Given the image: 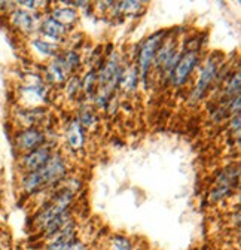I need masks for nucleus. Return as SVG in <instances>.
<instances>
[{
    "label": "nucleus",
    "instance_id": "5",
    "mask_svg": "<svg viewBox=\"0 0 241 250\" xmlns=\"http://www.w3.org/2000/svg\"><path fill=\"white\" fill-rule=\"evenodd\" d=\"M75 240H78L76 225H75V221H72L66 228H63L58 234H55L51 238V241L46 244L45 250H66Z\"/></svg>",
    "mask_w": 241,
    "mask_h": 250
},
{
    "label": "nucleus",
    "instance_id": "18",
    "mask_svg": "<svg viewBox=\"0 0 241 250\" xmlns=\"http://www.w3.org/2000/svg\"><path fill=\"white\" fill-rule=\"evenodd\" d=\"M35 49L42 54V55H52L54 54V46H51V43L48 42H42V41H33L32 42Z\"/></svg>",
    "mask_w": 241,
    "mask_h": 250
},
{
    "label": "nucleus",
    "instance_id": "9",
    "mask_svg": "<svg viewBox=\"0 0 241 250\" xmlns=\"http://www.w3.org/2000/svg\"><path fill=\"white\" fill-rule=\"evenodd\" d=\"M72 221H73V219H72L70 213H69L67 210L63 211L61 214H58V216H55L54 219H51V221L45 225V228H43L45 235L49 237V238H52L55 234H58L63 228H66Z\"/></svg>",
    "mask_w": 241,
    "mask_h": 250
},
{
    "label": "nucleus",
    "instance_id": "19",
    "mask_svg": "<svg viewBox=\"0 0 241 250\" xmlns=\"http://www.w3.org/2000/svg\"><path fill=\"white\" fill-rule=\"evenodd\" d=\"M141 3L139 2H122L119 3V11L120 12H137L140 9Z\"/></svg>",
    "mask_w": 241,
    "mask_h": 250
},
{
    "label": "nucleus",
    "instance_id": "7",
    "mask_svg": "<svg viewBox=\"0 0 241 250\" xmlns=\"http://www.w3.org/2000/svg\"><path fill=\"white\" fill-rule=\"evenodd\" d=\"M215 75H216V64H215L213 61H208L207 64L202 67V70H201L197 88H195V91L192 94V97L195 100H200L202 97V94L207 91V88L210 86V83H212V81L215 79Z\"/></svg>",
    "mask_w": 241,
    "mask_h": 250
},
{
    "label": "nucleus",
    "instance_id": "17",
    "mask_svg": "<svg viewBox=\"0 0 241 250\" xmlns=\"http://www.w3.org/2000/svg\"><path fill=\"white\" fill-rule=\"evenodd\" d=\"M240 83H241V81H240V73H237L235 78L231 79V82H229V85H228V88H226V96H228V97L234 99V96H235V97L240 96Z\"/></svg>",
    "mask_w": 241,
    "mask_h": 250
},
{
    "label": "nucleus",
    "instance_id": "2",
    "mask_svg": "<svg viewBox=\"0 0 241 250\" xmlns=\"http://www.w3.org/2000/svg\"><path fill=\"white\" fill-rule=\"evenodd\" d=\"M164 36H165V31H158V33H155L154 36H150L141 46L139 64H140V73H141L143 79L146 78L150 64H152V61L155 60L157 51L160 49V45H161Z\"/></svg>",
    "mask_w": 241,
    "mask_h": 250
},
{
    "label": "nucleus",
    "instance_id": "12",
    "mask_svg": "<svg viewBox=\"0 0 241 250\" xmlns=\"http://www.w3.org/2000/svg\"><path fill=\"white\" fill-rule=\"evenodd\" d=\"M42 33L52 39H58L60 36H63L66 33V30H64V25H61L52 18H48L42 24Z\"/></svg>",
    "mask_w": 241,
    "mask_h": 250
},
{
    "label": "nucleus",
    "instance_id": "20",
    "mask_svg": "<svg viewBox=\"0 0 241 250\" xmlns=\"http://www.w3.org/2000/svg\"><path fill=\"white\" fill-rule=\"evenodd\" d=\"M94 81H96V73H89V75H86L85 82H83V88H85L86 92L91 91V88H93V85H94Z\"/></svg>",
    "mask_w": 241,
    "mask_h": 250
},
{
    "label": "nucleus",
    "instance_id": "16",
    "mask_svg": "<svg viewBox=\"0 0 241 250\" xmlns=\"http://www.w3.org/2000/svg\"><path fill=\"white\" fill-rule=\"evenodd\" d=\"M120 79H122L124 88L134 89L136 88V83H137V72H136V69H131L130 72H127L125 76H120Z\"/></svg>",
    "mask_w": 241,
    "mask_h": 250
},
{
    "label": "nucleus",
    "instance_id": "21",
    "mask_svg": "<svg viewBox=\"0 0 241 250\" xmlns=\"http://www.w3.org/2000/svg\"><path fill=\"white\" fill-rule=\"evenodd\" d=\"M66 250H86V244L79 240H75Z\"/></svg>",
    "mask_w": 241,
    "mask_h": 250
},
{
    "label": "nucleus",
    "instance_id": "14",
    "mask_svg": "<svg viewBox=\"0 0 241 250\" xmlns=\"http://www.w3.org/2000/svg\"><path fill=\"white\" fill-rule=\"evenodd\" d=\"M46 76L51 82H63L64 76H66V70L63 67L61 62H55V64H51L46 70Z\"/></svg>",
    "mask_w": 241,
    "mask_h": 250
},
{
    "label": "nucleus",
    "instance_id": "11",
    "mask_svg": "<svg viewBox=\"0 0 241 250\" xmlns=\"http://www.w3.org/2000/svg\"><path fill=\"white\" fill-rule=\"evenodd\" d=\"M67 140L72 147L79 149L83 145V130H82V124L79 121H73L69 127L67 131Z\"/></svg>",
    "mask_w": 241,
    "mask_h": 250
},
{
    "label": "nucleus",
    "instance_id": "1",
    "mask_svg": "<svg viewBox=\"0 0 241 250\" xmlns=\"http://www.w3.org/2000/svg\"><path fill=\"white\" fill-rule=\"evenodd\" d=\"M72 200H73V192L70 189H63L57 192L52 200L38 213L36 219H35V225L39 227L40 229L45 228V225L54 219L55 216L61 214L63 211H66L69 208V206L72 204Z\"/></svg>",
    "mask_w": 241,
    "mask_h": 250
},
{
    "label": "nucleus",
    "instance_id": "22",
    "mask_svg": "<svg viewBox=\"0 0 241 250\" xmlns=\"http://www.w3.org/2000/svg\"><path fill=\"white\" fill-rule=\"evenodd\" d=\"M240 121H241V116L240 115H235V118L231 122V127H232V130L237 131V134L240 133Z\"/></svg>",
    "mask_w": 241,
    "mask_h": 250
},
{
    "label": "nucleus",
    "instance_id": "3",
    "mask_svg": "<svg viewBox=\"0 0 241 250\" xmlns=\"http://www.w3.org/2000/svg\"><path fill=\"white\" fill-rule=\"evenodd\" d=\"M36 173H38V177L40 180L42 188H45L46 185L55 183V182H58L60 179L64 176L66 166H64L63 160L57 155V156H54V158H49L46 166L43 168L38 170Z\"/></svg>",
    "mask_w": 241,
    "mask_h": 250
},
{
    "label": "nucleus",
    "instance_id": "8",
    "mask_svg": "<svg viewBox=\"0 0 241 250\" xmlns=\"http://www.w3.org/2000/svg\"><path fill=\"white\" fill-rule=\"evenodd\" d=\"M43 142H45V136L40 131H38L36 128L24 130L22 133H20L17 136V145L22 150H30V149L39 147Z\"/></svg>",
    "mask_w": 241,
    "mask_h": 250
},
{
    "label": "nucleus",
    "instance_id": "4",
    "mask_svg": "<svg viewBox=\"0 0 241 250\" xmlns=\"http://www.w3.org/2000/svg\"><path fill=\"white\" fill-rule=\"evenodd\" d=\"M198 62V54L197 51H189L186 52L182 58H179L177 64H176V72L173 73V82L176 85H182L186 82L189 78L191 72Z\"/></svg>",
    "mask_w": 241,
    "mask_h": 250
},
{
    "label": "nucleus",
    "instance_id": "15",
    "mask_svg": "<svg viewBox=\"0 0 241 250\" xmlns=\"http://www.w3.org/2000/svg\"><path fill=\"white\" fill-rule=\"evenodd\" d=\"M112 249L113 250H133V244L131 241L124 237V235H115L112 237Z\"/></svg>",
    "mask_w": 241,
    "mask_h": 250
},
{
    "label": "nucleus",
    "instance_id": "13",
    "mask_svg": "<svg viewBox=\"0 0 241 250\" xmlns=\"http://www.w3.org/2000/svg\"><path fill=\"white\" fill-rule=\"evenodd\" d=\"M52 20H55L60 24H72L76 20V12L70 8H60L55 9L52 14Z\"/></svg>",
    "mask_w": 241,
    "mask_h": 250
},
{
    "label": "nucleus",
    "instance_id": "10",
    "mask_svg": "<svg viewBox=\"0 0 241 250\" xmlns=\"http://www.w3.org/2000/svg\"><path fill=\"white\" fill-rule=\"evenodd\" d=\"M11 21L17 28L22 30L24 33L32 31L35 27V17L32 14L25 12V11H15L11 17Z\"/></svg>",
    "mask_w": 241,
    "mask_h": 250
},
{
    "label": "nucleus",
    "instance_id": "6",
    "mask_svg": "<svg viewBox=\"0 0 241 250\" xmlns=\"http://www.w3.org/2000/svg\"><path fill=\"white\" fill-rule=\"evenodd\" d=\"M51 158V150L49 147H38L33 152L27 153L22 158V166L32 173V171H38L40 168H43L46 166V163Z\"/></svg>",
    "mask_w": 241,
    "mask_h": 250
}]
</instances>
